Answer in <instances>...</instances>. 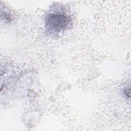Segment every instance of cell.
Segmentation results:
<instances>
[{
    "mask_svg": "<svg viewBox=\"0 0 131 131\" xmlns=\"http://www.w3.org/2000/svg\"><path fill=\"white\" fill-rule=\"evenodd\" d=\"M70 21L69 16L63 14L53 13L49 14L45 24L47 30L52 33H58L66 28Z\"/></svg>",
    "mask_w": 131,
    "mask_h": 131,
    "instance_id": "obj_1",
    "label": "cell"
}]
</instances>
